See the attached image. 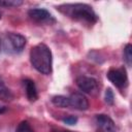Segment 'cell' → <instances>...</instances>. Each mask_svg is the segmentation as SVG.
Segmentation results:
<instances>
[{
	"label": "cell",
	"mask_w": 132,
	"mask_h": 132,
	"mask_svg": "<svg viewBox=\"0 0 132 132\" xmlns=\"http://www.w3.org/2000/svg\"><path fill=\"white\" fill-rule=\"evenodd\" d=\"M57 9L66 16L89 24L97 22V15L92 7L86 3H65L57 6Z\"/></svg>",
	"instance_id": "1"
},
{
	"label": "cell",
	"mask_w": 132,
	"mask_h": 132,
	"mask_svg": "<svg viewBox=\"0 0 132 132\" xmlns=\"http://www.w3.org/2000/svg\"><path fill=\"white\" fill-rule=\"evenodd\" d=\"M30 62L32 66L42 74H50L53 66V56L50 47L44 43L34 45L30 51Z\"/></svg>",
	"instance_id": "2"
},
{
	"label": "cell",
	"mask_w": 132,
	"mask_h": 132,
	"mask_svg": "<svg viewBox=\"0 0 132 132\" xmlns=\"http://www.w3.org/2000/svg\"><path fill=\"white\" fill-rule=\"evenodd\" d=\"M4 50L9 54H18L23 51L26 45V38L18 33H8L3 41Z\"/></svg>",
	"instance_id": "3"
},
{
	"label": "cell",
	"mask_w": 132,
	"mask_h": 132,
	"mask_svg": "<svg viewBox=\"0 0 132 132\" xmlns=\"http://www.w3.org/2000/svg\"><path fill=\"white\" fill-rule=\"evenodd\" d=\"M106 76L109 79V81L112 82L119 89L126 88L127 85H128L127 71H126V69L124 67L109 69L108 72H107V74H106Z\"/></svg>",
	"instance_id": "4"
},
{
	"label": "cell",
	"mask_w": 132,
	"mask_h": 132,
	"mask_svg": "<svg viewBox=\"0 0 132 132\" xmlns=\"http://www.w3.org/2000/svg\"><path fill=\"white\" fill-rule=\"evenodd\" d=\"M76 86L87 94H95L98 91V81L90 76H78L76 78Z\"/></svg>",
	"instance_id": "5"
},
{
	"label": "cell",
	"mask_w": 132,
	"mask_h": 132,
	"mask_svg": "<svg viewBox=\"0 0 132 132\" xmlns=\"http://www.w3.org/2000/svg\"><path fill=\"white\" fill-rule=\"evenodd\" d=\"M28 15L31 20L37 23H55V19L50 11L44 8H31L28 10Z\"/></svg>",
	"instance_id": "6"
},
{
	"label": "cell",
	"mask_w": 132,
	"mask_h": 132,
	"mask_svg": "<svg viewBox=\"0 0 132 132\" xmlns=\"http://www.w3.org/2000/svg\"><path fill=\"white\" fill-rule=\"evenodd\" d=\"M69 98V106L77 110H87L89 108L88 99L80 93H73Z\"/></svg>",
	"instance_id": "7"
},
{
	"label": "cell",
	"mask_w": 132,
	"mask_h": 132,
	"mask_svg": "<svg viewBox=\"0 0 132 132\" xmlns=\"http://www.w3.org/2000/svg\"><path fill=\"white\" fill-rule=\"evenodd\" d=\"M96 123L101 132H117L113 121L106 114H97Z\"/></svg>",
	"instance_id": "8"
},
{
	"label": "cell",
	"mask_w": 132,
	"mask_h": 132,
	"mask_svg": "<svg viewBox=\"0 0 132 132\" xmlns=\"http://www.w3.org/2000/svg\"><path fill=\"white\" fill-rule=\"evenodd\" d=\"M23 84H24V87H25V92H26L28 100L31 101V102L36 101L37 98H38V94H37L35 82L30 78H25L23 80Z\"/></svg>",
	"instance_id": "9"
},
{
	"label": "cell",
	"mask_w": 132,
	"mask_h": 132,
	"mask_svg": "<svg viewBox=\"0 0 132 132\" xmlns=\"http://www.w3.org/2000/svg\"><path fill=\"white\" fill-rule=\"evenodd\" d=\"M12 99H13V95L11 91L6 87L3 78L0 76V100L4 102H8L11 101Z\"/></svg>",
	"instance_id": "10"
},
{
	"label": "cell",
	"mask_w": 132,
	"mask_h": 132,
	"mask_svg": "<svg viewBox=\"0 0 132 132\" xmlns=\"http://www.w3.org/2000/svg\"><path fill=\"white\" fill-rule=\"evenodd\" d=\"M52 103L60 108H66L69 107V98L62 96V95H58V96H54L52 98Z\"/></svg>",
	"instance_id": "11"
},
{
	"label": "cell",
	"mask_w": 132,
	"mask_h": 132,
	"mask_svg": "<svg viewBox=\"0 0 132 132\" xmlns=\"http://www.w3.org/2000/svg\"><path fill=\"white\" fill-rule=\"evenodd\" d=\"M124 60L127 64V66H131L132 64V45L129 43L124 48Z\"/></svg>",
	"instance_id": "12"
},
{
	"label": "cell",
	"mask_w": 132,
	"mask_h": 132,
	"mask_svg": "<svg viewBox=\"0 0 132 132\" xmlns=\"http://www.w3.org/2000/svg\"><path fill=\"white\" fill-rule=\"evenodd\" d=\"M15 132H34V130L31 128L29 122H27V121H22V122L18 125V127H16V129H15Z\"/></svg>",
	"instance_id": "13"
},
{
	"label": "cell",
	"mask_w": 132,
	"mask_h": 132,
	"mask_svg": "<svg viewBox=\"0 0 132 132\" xmlns=\"http://www.w3.org/2000/svg\"><path fill=\"white\" fill-rule=\"evenodd\" d=\"M23 4L21 0H0V6L4 7H16Z\"/></svg>",
	"instance_id": "14"
},
{
	"label": "cell",
	"mask_w": 132,
	"mask_h": 132,
	"mask_svg": "<svg viewBox=\"0 0 132 132\" xmlns=\"http://www.w3.org/2000/svg\"><path fill=\"white\" fill-rule=\"evenodd\" d=\"M104 99H105V102L107 104H109V105L113 104L114 96H113V92L111 91V89H107L105 91V97H104Z\"/></svg>",
	"instance_id": "15"
},
{
	"label": "cell",
	"mask_w": 132,
	"mask_h": 132,
	"mask_svg": "<svg viewBox=\"0 0 132 132\" xmlns=\"http://www.w3.org/2000/svg\"><path fill=\"white\" fill-rule=\"evenodd\" d=\"M63 122L67 125H74L77 122V118L74 116H68V117H65L63 119Z\"/></svg>",
	"instance_id": "16"
},
{
	"label": "cell",
	"mask_w": 132,
	"mask_h": 132,
	"mask_svg": "<svg viewBox=\"0 0 132 132\" xmlns=\"http://www.w3.org/2000/svg\"><path fill=\"white\" fill-rule=\"evenodd\" d=\"M5 111H6V107H5V106H1V105H0V114H1V113H3V112H5Z\"/></svg>",
	"instance_id": "17"
},
{
	"label": "cell",
	"mask_w": 132,
	"mask_h": 132,
	"mask_svg": "<svg viewBox=\"0 0 132 132\" xmlns=\"http://www.w3.org/2000/svg\"><path fill=\"white\" fill-rule=\"evenodd\" d=\"M60 132H72V131H60Z\"/></svg>",
	"instance_id": "18"
},
{
	"label": "cell",
	"mask_w": 132,
	"mask_h": 132,
	"mask_svg": "<svg viewBox=\"0 0 132 132\" xmlns=\"http://www.w3.org/2000/svg\"><path fill=\"white\" fill-rule=\"evenodd\" d=\"M0 50H1V39H0Z\"/></svg>",
	"instance_id": "19"
},
{
	"label": "cell",
	"mask_w": 132,
	"mask_h": 132,
	"mask_svg": "<svg viewBox=\"0 0 132 132\" xmlns=\"http://www.w3.org/2000/svg\"><path fill=\"white\" fill-rule=\"evenodd\" d=\"M0 19H1V13H0Z\"/></svg>",
	"instance_id": "20"
}]
</instances>
